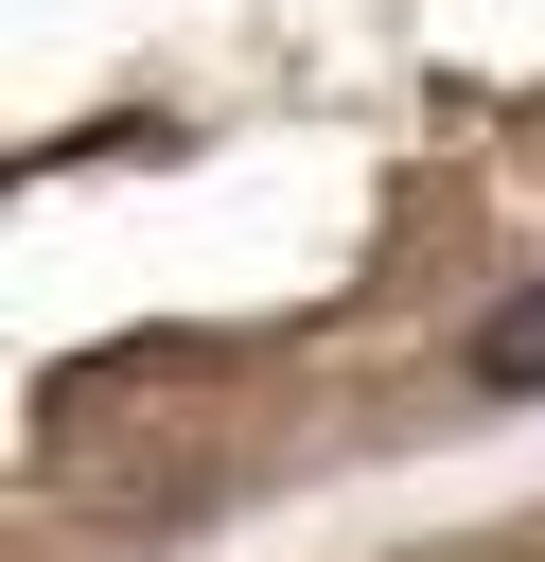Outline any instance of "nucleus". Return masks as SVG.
I'll list each match as a JSON object with an SVG mask.
<instances>
[{
    "instance_id": "obj_1",
    "label": "nucleus",
    "mask_w": 545,
    "mask_h": 562,
    "mask_svg": "<svg viewBox=\"0 0 545 562\" xmlns=\"http://www.w3.org/2000/svg\"><path fill=\"white\" fill-rule=\"evenodd\" d=\"M475 386L510 404V386H545V299H510V316H475Z\"/></svg>"
}]
</instances>
